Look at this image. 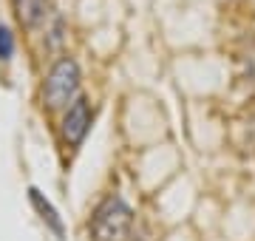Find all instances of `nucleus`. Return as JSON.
<instances>
[{
  "instance_id": "f257e3e1",
  "label": "nucleus",
  "mask_w": 255,
  "mask_h": 241,
  "mask_svg": "<svg viewBox=\"0 0 255 241\" xmlns=\"http://www.w3.org/2000/svg\"><path fill=\"white\" fill-rule=\"evenodd\" d=\"M133 224V210L119 196H108L97 204L91 216V241H128Z\"/></svg>"
},
{
  "instance_id": "f03ea898",
  "label": "nucleus",
  "mask_w": 255,
  "mask_h": 241,
  "mask_svg": "<svg viewBox=\"0 0 255 241\" xmlns=\"http://www.w3.org/2000/svg\"><path fill=\"white\" fill-rule=\"evenodd\" d=\"M77 91H80V65L71 57L57 60L43 85V102L48 108H63L68 105V100L77 97Z\"/></svg>"
},
{
  "instance_id": "7ed1b4c3",
  "label": "nucleus",
  "mask_w": 255,
  "mask_h": 241,
  "mask_svg": "<svg viewBox=\"0 0 255 241\" xmlns=\"http://www.w3.org/2000/svg\"><path fill=\"white\" fill-rule=\"evenodd\" d=\"M88 128H91V105H88V100H82L80 97V100L68 108V114H65V120H63L65 142H68L71 148H77V145L85 139Z\"/></svg>"
},
{
  "instance_id": "20e7f679",
  "label": "nucleus",
  "mask_w": 255,
  "mask_h": 241,
  "mask_svg": "<svg viewBox=\"0 0 255 241\" xmlns=\"http://www.w3.org/2000/svg\"><path fill=\"white\" fill-rule=\"evenodd\" d=\"M28 199H31V204H34V210L40 213V219H43V222H46L48 227L57 233V236H63V222H60V216H57L54 204L48 202V199L40 193L37 187H28Z\"/></svg>"
},
{
  "instance_id": "39448f33",
  "label": "nucleus",
  "mask_w": 255,
  "mask_h": 241,
  "mask_svg": "<svg viewBox=\"0 0 255 241\" xmlns=\"http://www.w3.org/2000/svg\"><path fill=\"white\" fill-rule=\"evenodd\" d=\"M14 11L23 26H37L48 14V0H14Z\"/></svg>"
},
{
  "instance_id": "423d86ee",
  "label": "nucleus",
  "mask_w": 255,
  "mask_h": 241,
  "mask_svg": "<svg viewBox=\"0 0 255 241\" xmlns=\"http://www.w3.org/2000/svg\"><path fill=\"white\" fill-rule=\"evenodd\" d=\"M14 54V34L9 26H0V60H11Z\"/></svg>"
}]
</instances>
